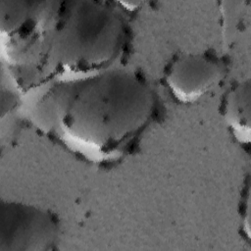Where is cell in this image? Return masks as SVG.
<instances>
[{"instance_id": "cell-5", "label": "cell", "mask_w": 251, "mask_h": 251, "mask_svg": "<svg viewBox=\"0 0 251 251\" xmlns=\"http://www.w3.org/2000/svg\"><path fill=\"white\" fill-rule=\"evenodd\" d=\"M226 66L213 54L184 53L175 57L165 71V82L181 103H192L211 91L225 76Z\"/></svg>"}, {"instance_id": "cell-3", "label": "cell", "mask_w": 251, "mask_h": 251, "mask_svg": "<svg viewBox=\"0 0 251 251\" xmlns=\"http://www.w3.org/2000/svg\"><path fill=\"white\" fill-rule=\"evenodd\" d=\"M60 1H0L1 54L19 67L34 64L53 31Z\"/></svg>"}, {"instance_id": "cell-4", "label": "cell", "mask_w": 251, "mask_h": 251, "mask_svg": "<svg viewBox=\"0 0 251 251\" xmlns=\"http://www.w3.org/2000/svg\"><path fill=\"white\" fill-rule=\"evenodd\" d=\"M61 228L56 216L42 207L2 201L0 251H49L56 249Z\"/></svg>"}, {"instance_id": "cell-6", "label": "cell", "mask_w": 251, "mask_h": 251, "mask_svg": "<svg viewBox=\"0 0 251 251\" xmlns=\"http://www.w3.org/2000/svg\"><path fill=\"white\" fill-rule=\"evenodd\" d=\"M222 114L234 137L242 142L250 140V83L248 80L234 84L225 95Z\"/></svg>"}, {"instance_id": "cell-2", "label": "cell", "mask_w": 251, "mask_h": 251, "mask_svg": "<svg viewBox=\"0 0 251 251\" xmlns=\"http://www.w3.org/2000/svg\"><path fill=\"white\" fill-rule=\"evenodd\" d=\"M126 33L123 17L106 2L60 1L55 27L34 64L56 83L85 79L114 67Z\"/></svg>"}, {"instance_id": "cell-1", "label": "cell", "mask_w": 251, "mask_h": 251, "mask_svg": "<svg viewBox=\"0 0 251 251\" xmlns=\"http://www.w3.org/2000/svg\"><path fill=\"white\" fill-rule=\"evenodd\" d=\"M155 94L139 74L113 67L94 76L56 83L43 103L60 141L85 160L116 161L149 124Z\"/></svg>"}]
</instances>
